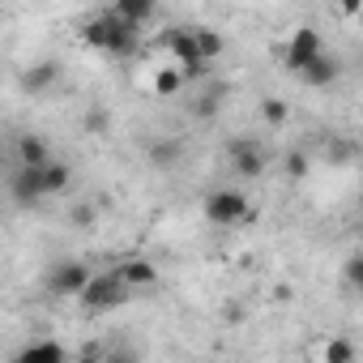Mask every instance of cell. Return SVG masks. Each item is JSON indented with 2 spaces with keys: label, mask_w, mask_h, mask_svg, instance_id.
<instances>
[{
  "label": "cell",
  "mask_w": 363,
  "mask_h": 363,
  "mask_svg": "<svg viewBox=\"0 0 363 363\" xmlns=\"http://www.w3.org/2000/svg\"><path fill=\"white\" fill-rule=\"evenodd\" d=\"M150 158H154V162H175V158H179V145H175V141H162V145L150 150Z\"/></svg>",
  "instance_id": "22"
},
{
  "label": "cell",
  "mask_w": 363,
  "mask_h": 363,
  "mask_svg": "<svg viewBox=\"0 0 363 363\" xmlns=\"http://www.w3.org/2000/svg\"><path fill=\"white\" fill-rule=\"evenodd\" d=\"M128 295H133V291H128V286L107 269V274H90V282L82 286V295H77V299H82V308H86V312H116V308H124V303H128Z\"/></svg>",
  "instance_id": "1"
},
{
  "label": "cell",
  "mask_w": 363,
  "mask_h": 363,
  "mask_svg": "<svg viewBox=\"0 0 363 363\" xmlns=\"http://www.w3.org/2000/svg\"><path fill=\"white\" fill-rule=\"evenodd\" d=\"M189 30H193V43H197V52H201L206 65H214V60L227 52V39H223L218 30H210V26H189Z\"/></svg>",
  "instance_id": "13"
},
{
  "label": "cell",
  "mask_w": 363,
  "mask_h": 363,
  "mask_svg": "<svg viewBox=\"0 0 363 363\" xmlns=\"http://www.w3.org/2000/svg\"><path fill=\"white\" fill-rule=\"evenodd\" d=\"M325 363H354V342H350V337H329Z\"/></svg>",
  "instance_id": "18"
},
{
  "label": "cell",
  "mask_w": 363,
  "mask_h": 363,
  "mask_svg": "<svg viewBox=\"0 0 363 363\" xmlns=\"http://www.w3.org/2000/svg\"><path fill=\"white\" fill-rule=\"evenodd\" d=\"M56 77H60V69H56L52 60H39V65H30V69L22 73V90H26V94H39V90L56 86Z\"/></svg>",
  "instance_id": "14"
},
{
  "label": "cell",
  "mask_w": 363,
  "mask_h": 363,
  "mask_svg": "<svg viewBox=\"0 0 363 363\" xmlns=\"http://www.w3.org/2000/svg\"><path fill=\"white\" fill-rule=\"evenodd\" d=\"M73 363H103V350H99V346H86V350H82Z\"/></svg>",
  "instance_id": "27"
},
{
  "label": "cell",
  "mask_w": 363,
  "mask_h": 363,
  "mask_svg": "<svg viewBox=\"0 0 363 363\" xmlns=\"http://www.w3.org/2000/svg\"><path fill=\"white\" fill-rule=\"evenodd\" d=\"M320 52H325L320 35H316L312 26H299V30L291 35V43H286V56H282V60H286V69H291V73L299 77V73H303V69H308V65H312V60H316Z\"/></svg>",
  "instance_id": "5"
},
{
  "label": "cell",
  "mask_w": 363,
  "mask_h": 363,
  "mask_svg": "<svg viewBox=\"0 0 363 363\" xmlns=\"http://www.w3.org/2000/svg\"><path fill=\"white\" fill-rule=\"evenodd\" d=\"M9 193H13V201H18V206L35 210V206L43 201V167H18Z\"/></svg>",
  "instance_id": "8"
},
{
  "label": "cell",
  "mask_w": 363,
  "mask_h": 363,
  "mask_svg": "<svg viewBox=\"0 0 363 363\" xmlns=\"http://www.w3.org/2000/svg\"><path fill=\"white\" fill-rule=\"evenodd\" d=\"M337 77H342V60L329 56V52H320V56L299 73V82H308V86H333Z\"/></svg>",
  "instance_id": "10"
},
{
  "label": "cell",
  "mask_w": 363,
  "mask_h": 363,
  "mask_svg": "<svg viewBox=\"0 0 363 363\" xmlns=\"http://www.w3.org/2000/svg\"><path fill=\"white\" fill-rule=\"evenodd\" d=\"M13 363H69V354H65V346H60V342L43 337V342L22 346V350L13 354Z\"/></svg>",
  "instance_id": "11"
},
{
  "label": "cell",
  "mask_w": 363,
  "mask_h": 363,
  "mask_svg": "<svg viewBox=\"0 0 363 363\" xmlns=\"http://www.w3.org/2000/svg\"><path fill=\"white\" fill-rule=\"evenodd\" d=\"M261 120L278 128V124H286V120H291V107H286L282 99H265V103H261Z\"/></svg>",
  "instance_id": "20"
},
{
  "label": "cell",
  "mask_w": 363,
  "mask_h": 363,
  "mask_svg": "<svg viewBox=\"0 0 363 363\" xmlns=\"http://www.w3.org/2000/svg\"><path fill=\"white\" fill-rule=\"evenodd\" d=\"M103 13H107V48H103V52H107V56H133V52H137V43H141V39H137V30H133V26H124L111 9H103Z\"/></svg>",
  "instance_id": "9"
},
{
  "label": "cell",
  "mask_w": 363,
  "mask_h": 363,
  "mask_svg": "<svg viewBox=\"0 0 363 363\" xmlns=\"http://www.w3.org/2000/svg\"><path fill=\"white\" fill-rule=\"evenodd\" d=\"M342 278H346V286H359V282H363V261L350 257V261L342 265Z\"/></svg>",
  "instance_id": "24"
},
{
  "label": "cell",
  "mask_w": 363,
  "mask_h": 363,
  "mask_svg": "<svg viewBox=\"0 0 363 363\" xmlns=\"http://www.w3.org/2000/svg\"><path fill=\"white\" fill-rule=\"evenodd\" d=\"M82 43H90V48H107V13H99V18H90L86 26H82Z\"/></svg>",
  "instance_id": "17"
},
{
  "label": "cell",
  "mask_w": 363,
  "mask_h": 363,
  "mask_svg": "<svg viewBox=\"0 0 363 363\" xmlns=\"http://www.w3.org/2000/svg\"><path fill=\"white\" fill-rule=\"evenodd\" d=\"M201 210H206V218L214 227H235V223H244L252 214V201L240 189H214V193H206Z\"/></svg>",
  "instance_id": "3"
},
{
  "label": "cell",
  "mask_w": 363,
  "mask_h": 363,
  "mask_svg": "<svg viewBox=\"0 0 363 363\" xmlns=\"http://www.w3.org/2000/svg\"><path fill=\"white\" fill-rule=\"evenodd\" d=\"M111 13L124 22V26H141V22H150L154 18V5H150V0H116V5H111Z\"/></svg>",
  "instance_id": "15"
},
{
  "label": "cell",
  "mask_w": 363,
  "mask_h": 363,
  "mask_svg": "<svg viewBox=\"0 0 363 363\" xmlns=\"http://www.w3.org/2000/svg\"><path fill=\"white\" fill-rule=\"evenodd\" d=\"M69 184H73V167L60 162V158H52V162L43 167V197H56V193H65Z\"/></svg>",
  "instance_id": "16"
},
{
  "label": "cell",
  "mask_w": 363,
  "mask_h": 363,
  "mask_svg": "<svg viewBox=\"0 0 363 363\" xmlns=\"http://www.w3.org/2000/svg\"><path fill=\"white\" fill-rule=\"evenodd\" d=\"M0 171H5V158H0Z\"/></svg>",
  "instance_id": "28"
},
{
  "label": "cell",
  "mask_w": 363,
  "mask_h": 363,
  "mask_svg": "<svg viewBox=\"0 0 363 363\" xmlns=\"http://www.w3.org/2000/svg\"><path fill=\"white\" fill-rule=\"evenodd\" d=\"M86 128H90V133H103V128H107V116H103V111H90V116H86Z\"/></svg>",
  "instance_id": "26"
},
{
  "label": "cell",
  "mask_w": 363,
  "mask_h": 363,
  "mask_svg": "<svg viewBox=\"0 0 363 363\" xmlns=\"http://www.w3.org/2000/svg\"><path fill=\"white\" fill-rule=\"evenodd\" d=\"M286 171H291L295 179H303V175H308V154H299V150H291V154H286Z\"/></svg>",
  "instance_id": "23"
},
{
  "label": "cell",
  "mask_w": 363,
  "mask_h": 363,
  "mask_svg": "<svg viewBox=\"0 0 363 363\" xmlns=\"http://www.w3.org/2000/svg\"><path fill=\"white\" fill-rule=\"evenodd\" d=\"M227 158H231V171L235 175H244V179H261L265 175V150H261V141H252V137H235L231 145H227Z\"/></svg>",
  "instance_id": "4"
},
{
  "label": "cell",
  "mask_w": 363,
  "mask_h": 363,
  "mask_svg": "<svg viewBox=\"0 0 363 363\" xmlns=\"http://www.w3.org/2000/svg\"><path fill=\"white\" fill-rule=\"evenodd\" d=\"M167 48H171V56H175V73L184 77V82H206V77H210V65L201 60V52H197L189 26L167 30Z\"/></svg>",
  "instance_id": "2"
},
{
  "label": "cell",
  "mask_w": 363,
  "mask_h": 363,
  "mask_svg": "<svg viewBox=\"0 0 363 363\" xmlns=\"http://www.w3.org/2000/svg\"><path fill=\"white\" fill-rule=\"evenodd\" d=\"M346 158H354V141H337L333 145V162H346Z\"/></svg>",
  "instance_id": "25"
},
{
  "label": "cell",
  "mask_w": 363,
  "mask_h": 363,
  "mask_svg": "<svg viewBox=\"0 0 363 363\" xmlns=\"http://www.w3.org/2000/svg\"><path fill=\"white\" fill-rule=\"evenodd\" d=\"M128 291H145V286H158V265L145 261V257H124L116 269H111Z\"/></svg>",
  "instance_id": "7"
},
{
  "label": "cell",
  "mask_w": 363,
  "mask_h": 363,
  "mask_svg": "<svg viewBox=\"0 0 363 363\" xmlns=\"http://www.w3.org/2000/svg\"><path fill=\"white\" fill-rule=\"evenodd\" d=\"M103 363H141V354H137L133 346H116V350L103 354Z\"/></svg>",
  "instance_id": "21"
},
{
  "label": "cell",
  "mask_w": 363,
  "mask_h": 363,
  "mask_svg": "<svg viewBox=\"0 0 363 363\" xmlns=\"http://www.w3.org/2000/svg\"><path fill=\"white\" fill-rule=\"evenodd\" d=\"M52 162V150L39 133H22L18 137V167H48Z\"/></svg>",
  "instance_id": "12"
},
{
  "label": "cell",
  "mask_w": 363,
  "mask_h": 363,
  "mask_svg": "<svg viewBox=\"0 0 363 363\" xmlns=\"http://www.w3.org/2000/svg\"><path fill=\"white\" fill-rule=\"evenodd\" d=\"M154 90H158L162 99H171V94L184 90V77H179L175 69H158V73H154Z\"/></svg>",
  "instance_id": "19"
},
{
  "label": "cell",
  "mask_w": 363,
  "mask_h": 363,
  "mask_svg": "<svg viewBox=\"0 0 363 363\" xmlns=\"http://www.w3.org/2000/svg\"><path fill=\"white\" fill-rule=\"evenodd\" d=\"M86 282H90V265L86 261H56L48 269V291H56V295H82Z\"/></svg>",
  "instance_id": "6"
}]
</instances>
